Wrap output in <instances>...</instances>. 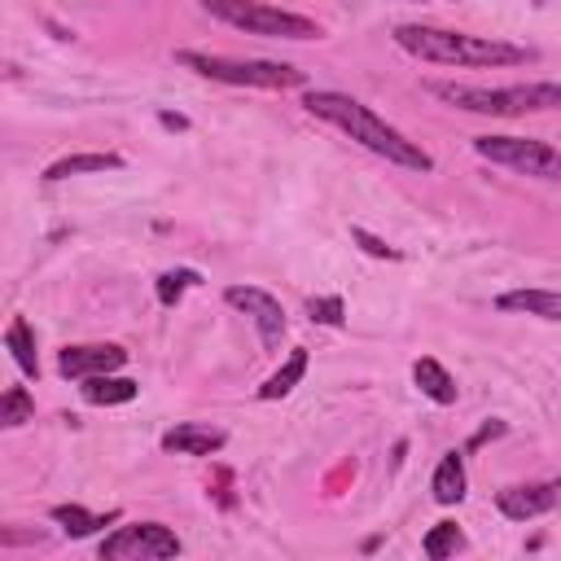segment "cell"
<instances>
[{"instance_id":"22","label":"cell","mask_w":561,"mask_h":561,"mask_svg":"<svg viewBox=\"0 0 561 561\" xmlns=\"http://www.w3.org/2000/svg\"><path fill=\"white\" fill-rule=\"evenodd\" d=\"M197 280H202V276H197L193 267H175V272H162V276H158V285H153V289H158V302H162V307H175V302L184 298V289H193Z\"/></svg>"},{"instance_id":"1","label":"cell","mask_w":561,"mask_h":561,"mask_svg":"<svg viewBox=\"0 0 561 561\" xmlns=\"http://www.w3.org/2000/svg\"><path fill=\"white\" fill-rule=\"evenodd\" d=\"M302 110L316 114L320 123L346 131L355 145H364L368 153H377V158H386V162H394V167H408V171H434V158H430L416 140H408L399 127H390L381 114H373L364 101H355V96H346V92L316 88V92L302 96Z\"/></svg>"},{"instance_id":"8","label":"cell","mask_w":561,"mask_h":561,"mask_svg":"<svg viewBox=\"0 0 561 561\" xmlns=\"http://www.w3.org/2000/svg\"><path fill=\"white\" fill-rule=\"evenodd\" d=\"M224 302L237 307V311H245V316L254 320L263 351H276V346H280L289 320H285V307H280L276 294H267V289H259V285H228V289H224Z\"/></svg>"},{"instance_id":"11","label":"cell","mask_w":561,"mask_h":561,"mask_svg":"<svg viewBox=\"0 0 561 561\" xmlns=\"http://www.w3.org/2000/svg\"><path fill=\"white\" fill-rule=\"evenodd\" d=\"M158 443H162V451H175V456H215L228 443V434L210 430V425H197V421H184V425L167 430Z\"/></svg>"},{"instance_id":"15","label":"cell","mask_w":561,"mask_h":561,"mask_svg":"<svg viewBox=\"0 0 561 561\" xmlns=\"http://www.w3.org/2000/svg\"><path fill=\"white\" fill-rule=\"evenodd\" d=\"M123 158L118 153H66L57 162L44 167V180L57 184V180H70V175H92V171H118Z\"/></svg>"},{"instance_id":"9","label":"cell","mask_w":561,"mask_h":561,"mask_svg":"<svg viewBox=\"0 0 561 561\" xmlns=\"http://www.w3.org/2000/svg\"><path fill=\"white\" fill-rule=\"evenodd\" d=\"M561 504V478H548V482H522V486H504L495 491V508L508 517V522H530V517H543Z\"/></svg>"},{"instance_id":"3","label":"cell","mask_w":561,"mask_h":561,"mask_svg":"<svg viewBox=\"0 0 561 561\" xmlns=\"http://www.w3.org/2000/svg\"><path fill=\"white\" fill-rule=\"evenodd\" d=\"M425 92L438 101L469 110V114H491V118H517L530 110H561V83H513V88H478V83H438L430 79Z\"/></svg>"},{"instance_id":"20","label":"cell","mask_w":561,"mask_h":561,"mask_svg":"<svg viewBox=\"0 0 561 561\" xmlns=\"http://www.w3.org/2000/svg\"><path fill=\"white\" fill-rule=\"evenodd\" d=\"M460 548H465V535H460V526H456V522H434V526L425 530V539H421V552H425L430 561L456 557Z\"/></svg>"},{"instance_id":"5","label":"cell","mask_w":561,"mask_h":561,"mask_svg":"<svg viewBox=\"0 0 561 561\" xmlns=\"http://www.w3.org/2000/svg\"><path fill=\"white\" fill-rule=\"evenodd\" d=\"M202 9L245 35H263V39H320V22L263 4V0H202Z\"/></svg>"},{"instance_id":"10","label":"cell","mask_w":561,"mask_h":561,"mask_svg":"<svg viewBox=\"0 0 561 561\" xmlns=\"http://www.w3.org/2000/svg\"><path fill=\"white\" fill-rule=\"evenodd\" d=\"M123 364H127V351L118 342H83V346H66L57 355L61 377H75V381L101 377V373H118Z\"/></svg>"},{"instance_id":"12","label":"cell","mask_w":561,"mask_h":561,"mask_svg":"<svg viewBox=\"0 0 561 561\" xmlns=\"http://www.w3.org/2000/svg\"><path fill=\"white\" fill-rule=\"evenodd\" d=\"M500 311L513 316H539V320H561V289H508L495 298Z\"/></svg>"},{"instance_id":"19","label":"cell","mask_w":561,"mask_h":561,"mask_svg":"<svg viewBox=\"0 0 561 561\" xmlns=\"http://www.w3.org/2000/svg\"><path fill=\"white\" fill-rule=\"evenodd\" d=\"M4 346L13 351V364L26 373V377H39V355H35V333H31V324L22 320V316H13L9 320V329H4Z\"/></svg>"},{"instance_id":"21","label":"cell","mask_w":561,"mask_h":561,"mask_svg":"<svg viewBox=\"0 0 561 561\" xmlns=\"http://www.w3.org/2000/svg\"><path fill=\"white\" fill-rule=\"evenodd\" d=\"M26 421H35V399H31L26 386H9V390L0 394V425H4V430H18V425H26Z\"/></svg>"},{"instance_id":"6","label":"cell","mask_w":561,"mask_h":561,"mask_svg":"<svg viewBox=\"0 0 561 561\" xmlns=\"http://www.w3.org/2000/svg\"><path fill=\"white\" fill-rule=\"evenodd\" d=\"M473 153L535 180H561V149L530 136H473Z\"/></svg>"},{"instance_id":"7","label":"cell","mask_w":561,"mask_h":561,"mask_svg":"<svg viewBox=\"0 0 561 561\" xmlns=\"http://www.w3.org/2000/svg\"><path fill=\"white\" fill-rule=\"evenodd\" d=\"M184 543L171 526L162 522H136V526H118L114 535H105L101 543V561H171L180 557Z\"/></svg>"},{"instance_id":"13","label":"cell","mask_w":561,"mask_h":561,"mask_svg":"<svg viewBox=\"0 0 561 561\" xmlns=\"http://www.w3.org/2000/svg\"><path fill=\"white\" fill-rule=\"evenodd\" d=\"M412 381H416V390L430 399V403H438V408H447V403H456V394H460V386H456V377L438 364V359H416L412 364Z\"/></svg>"},{"instance_id":"4","label":"cell","mask_w":561,"mask_h":561,"mask_svg":"<svg viewBox=\"0 0 561 561\" xmlns=\"http://www.w3.org/2000/svg\"><path fill=\"white\" fill-rule=\"evenodd\" d=\"M175 66L215 79V83H232V88H302L307 75L285 66V61H263V57H219V53H197V48H180Z\"/></svg>"},{"instance_id":"18","label":"cell","mask_w":561,"mask_h":561,"mask_svg":"<svg viewBox=\"0 0 561 561\" xmlns=\"http://www.w3.org/2000/svg\"><path fill=\"white\" fill-rule=\"evenodd\" d=\"M302 373H307V346H294V351H289V359H285V364H280V368L259 386V399H263V403L285 399V394L302 381Z\"/></svg>"},{"instance_id":"17","label":"cell","mask_w":561,"mask_h":561,"mask_svg":"<svg viewBox=\"0 0 561 561\" xmlns=\"http://www.w3.org/2000/svg\"><path fill=\"white\" fill-rule=\"evenodd\" d=\"M70 539H83V535H92V530H101V526H110V522H118V513H88L83 504H53V513H48Z\"/></svg>"},{"instance_id":"14","label":"cell","mask_w":561,"mask_h":561,"mask_svg":"<svg viewBox=\"0 0 561 561\" xmlns=\"http://www.w3.org/2000/svg\"><path fill=\"white\" fill-rule=\"evenodd\" d=\"M136 381L131 377H118V373H101V377H83V386H79V394H83V403H92V408H114V403H131L136 399Z\"/></svg>"},{"instance_id":"24","label":"cell","mask_w":561,"mask_h":561,"mask_svg":"<svg viewBox=\"0 0 561 561\" xmlns=\"http://www.w3.org/2000/svg\"><path fill=\"white\" fill-rule=\"evenodd\" d=\"M351 241L364 250V254H373V259H399V250L390 245V241H381V237H373L368 228H351Z\"/></svg>"},{"instance_id":"2","label":"cell","mask_w":561,"mask_h":561,"mask_svg":"<svg viewBox=\"0 0 561 561\" xmlns=\"http://www.w3.org/2000/svg\"><path fill=\"white\" fill-rule=\"evenodd\" d=\"M390 39L430 66H522L530 61V48L491 39V35H469V31H447V26H430V22H399L390 31Z\"/></svg>"},{"instance_id":"25","label":"cell","mask_w":561,"mask_h":561,"mask_svg":"<svg viewBox=\"0 0 561 561\" xmlns=\"http://www.w3.org/2000/svg\"><path fill=\"white\" fill-rule=\"evenodd\" d=\"M158 123H162V127H171V131H184V127H188V118H184V114H158Z\"/></svg>"},{"instance_id":"16","label":"cell","mask_w":561,"mask_h":561,"mask_svg":"<svg viewBox=\"0 0 561 561\" xmlns=\"http://www.w3.org/2000/svg\"><path fill=\"white\" fill-rule=\"evenodd\" d=\"M465 486H469V478H465V456H460V451H447V456L438 460L434 478H430V491H434L438 504H460V500H465Z\"/></svg>"},{"instance_id":"23","label":"cell","mask_w":561,"mask_h":561,"mask_svg":"<svg viewBox=\"0 0 561 561\" xmlns=\"http://www.w3.org/2000/svg\"><path fill=\"white\" fill-rule=\"evenodd\" d=\"M307 316H311V324L337 329V324L346 320V302H342L337 294H320V298H307Z\"/></svg>"}]
</instances>
